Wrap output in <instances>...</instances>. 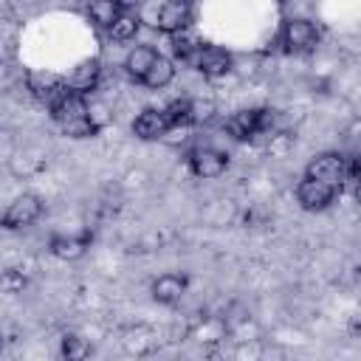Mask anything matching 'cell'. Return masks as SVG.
Listing matches in <instances>:
<instances>
[{"mask_svg":"<svg viewBox=\"0 0 361 361\" xmlns=\"http://www.w3.org/2000/svg\"><path fill=\"white\" fill-rule=\"evenodd\" d=\"M274 110H268V107H251V110H237V113H231L228 118H226V130H228V135L231 138H237V141H248V138H254V135H259V133H268L271 127H274Z\"/></svg>","mask_w":361,"mask_h":361,"instance_id":"cell-1","label":"cell"},{"mask_svg":"<svg viewBox=\"0 0 361 361\" xmlns=\"http://www.w3.org/2000/svg\"><path fill=\"white\" fill-rule=\"evenodd\" d=\"M39 214H42V197L31 195V192H23L6 206V212L0 217V226L8 228V231H17V228H25V226L37 223Z\"/></svg>","mask_w":361,"mask_h":361,"instance_id":"cell-2","label":"cell"},{"mask_svg":"<svg viewBox=\"0 0 361 361\" xmlns=\"http://www.w3.org/2000/svg\"><path fill=\"white\" fill-rule=\"evenodd\" d=\"M305 178H316V180H324L338 189L347 180V158L341 152H322L307 164Z\"/></svg>","mask_w":361,"mask_h":361,"instance_id":"cell-3","label":"cell"},{"mask_svg":"<svg viewBox=\"0 0 361 361\" xmlns=\"http://www.w3.org/2000/svg\"><path fill=\"white\" fill-rule=\"evenodd\" d=\"M282 42L290 54H307L319 45V31L310 20L305 17H293V20H285V28H282Z\"/></svg>","mask_w":361,"mask_h":361,"instance_id":"cell-4","label":"cell"},{"mask_svg":"<svg viewBox=\"0 0 361 361\" xmlns=\"http://www.w3.org/2000/svg\"><path fill=\"white\" fill-rule=\"evenodd\" d=\"M192 25V6L186 0H166L161 8H158V17H155V28L166 37L172 34H180Z\"/></svg>","mask_w":361,"mask_h":361,"instance_id":"cell-5","label":"cell"},{"mask_svg":"<svg viewBox=\"0 0 361 361\" xmlns=\"http://www.w3.org/2000/svg\"><path fill=\"white\" fill-rule=\"evenodd\" d=\"M296 200L307 212H322L336 200V186L316 180V178H302L296 186Z\"/></svg>","mask_w":361,"mask_h":361,"instance_id":"cell-6","label":"cell"},{"mask_svg":"<svg viewBox=\"0 0 361 361\" xmlns=\"http://www.w3.org/2000/svg\"><path fill=\"white\" fill-rule=\"evenodd\" d=\"M186 161H189V169L195 178H220L228 166L226 152H220L214 147H195Z\"/></svg>","mask_w":361,"mask_h":361,"instance_id":"cell-7","label":"cell"},{"mask_svg":"<svg viewBox=\"0 0 361 361\" xmlns=\"http://www.w3.org/2000/svg\"><path fill=\"white\" fill-rule=\"evenodd\" d=\"M48 107H51V118H54L56 124H65V121L90 116L87 102H85V93H76V90H71V87H65Z\"/></svg>","mask_w":361,"mask_h":361,"instance_id":"cell-8","label":"cell"},{"mask_svg":"<svg viewBox=\"0 0 361 361\" xmlns=\"http://www.w3.org/2000/svg\"><path fill=\"white\" fill-rule=\"evenodd\" d=\"M195 68L209 79L226 76L231 71V54L220 45H200V51L195 54Z\"/></svg>","mask_w":361,"mask_h":361,"instance_id":"cell-9","label":"cell"},{"mask_svg":"<svg viewBox=\"0 0 361 361\" xmlns=\"http://www.w3.org/2000/svg\"><path fill=\"white\" fill-rule=\"evenodd\" d=\"M102 79V62L99 59H82L68 76H65V87L76 90V93H90Z\"/></svg>","mask_w":361,"mask_h":361,"instance_id":"cell-10","label":"cell"},{"mask_svg":"<svg viewBox=\"0 0 361 361\" xmlns=\"http://www.w3.org/2000/svg\"><path fill=\"white\" fill-rule=\"evenodd\" d=\"M28 90L37 102L51 104L65 90V79L56 73H48V71H37V73H28Z\"/></svg>","mask_w":361,"mask_h":361,"instance_id":"cell-11","label":"cell"},{"mask_svg":"<svg viewBox=\"0 0 361 361\" xmlns=\"http://www.w3.org/2000/svg\"><path fill=\"white\" fill-rule=\"evenodd\" d=\"M166 130H169L166 116H164V110H158V107L141 110V113L135 116V121H133V133H135L138 138H144V141H155V138H161Z\"/></svg>","mask_w":361,"mask_h":361,"instance_id":"cell-12","label":"cell"},{"mask_svg":"<svg viewBox=\"0 0 361 361\" xmlns=\"http://www.w3.org/2000/svg\"><path fill=\"white\" fill-rule=\"evenodd\" d=\"M186 285L189 279L183 274H161L155 282H152V299L161 302V305H175L180 302V296L186 293Z\"/></svg>","mask_w":361,"mask_h":361,"instance_id":"cell-13","label":"cell"},{"mask_svg":"<svg viewBox=\"0 0 361 361\" xmlns=\"http://www.w3.org/2000/svg\"><path fill=\"white\" fill-rule=\"evenodd\" d=\"M87 243H90V234H82V237H73V234H54L51 243H48V248H51V254H54L56 259L73 262V259H79V257L85 254Z\"/></svg>","mask_w":361,"mask_h":361,"instance_id":"cell-14","label":"cell"},{"mask_svg":"<svg viewBox=\"0 0 361 361\" xmlns=\"http://www.w3.org/2000/svg\"><path fill=\"white\" fill-rule=\"evenodd\" d=\"M172 79H175V65H172V59H166V56H161V54L152 59V65H149L147 73L141 76V82H144L147 87H152V90L166 87Z\"/></svg>","mask_w":361,"mask_h":361,"instance_id":"cell-15","label":"cell"},{"mask_svg":"<svg viewBox=\"0 0 361 361\" xmlns=\"http://www.w3.org/2000/svg\"><path fill=\"white\" fill-rule=\"evenodd\" d=\"M155 56H158V51H155L152 45H135V48H130V54H127V59H124V68H127V73H130L135 82H141V76L147 73V68L152 65Z\"/></svg>","mask_w":361,"mask_h":361,"instance_id":"cell-16","label":"cell"},{"mask_svg":"<svg viewBox=\"0 0 361 361\" xmlns=\"http://www.w3.org/2000/svg\"><path fill=\"white\" fill-rule=\"evenodd\" d=\"M164 116H166L169 130L172 127H189V124H195V104H192V99H172L164 107Z\"/></svg>","mask_w":361,"mask_h":361,"instance_id":"cell-17","label":"cell"},{"mask_svg":"<svg viewBox=\"0 0 361 361\" xmlns=\"http://www.w3.org/2000/svg\"><path fill=\"white\" fill-rule=\"evenodd\" d=\"M87 14L99 28H110L113 20L121 14L116 0H87Z\"/></svg>","mask_w":361,"mask_h":361,"instance_id":"cell-18","label":"cell"},{"mask_svg":"<svg viewBox=\"0 0 361 361\" xmlns=\"http://www.w3.org/2000/svg\"><path fill=\"white\" fill-rule=\"evenodd\" d=\"M138 17L135 14H130V11H121L116 20H113V25L107 28L110 31V37L116 39V42H130L135 34H138Z\"/></svg>","mask_w":361,"mask_h":361,"instance_id":"cell-19","label":"cell"},{"mask_svg":"<svg viewBox=\"0 0 361 361\" xmlns=\"http://www.w3.org/2000/svg\"><path fill=\"white\" fill-rule=\"evenodd\" d=\"M169 45H172V56H175V59H180V62L195 59V54L200 51V42H197L192 34H186V31L172 34V37H169Z\"/></svg>","mask_w":361,"mask_h":361,"instance_id":"cell-20","label":"cell"},{"mask_svg":"<svg viewBox=\"0 0 361 361\" xmlns=\"http://www.w3.org/2000/svg\"><path fill=\"white\" fill-rule=\"evenodd\" d=\"M59 127H62V133H65L68 138H90V135L99 130V124H96L90 116H82V118L65 121V124H59Z\"/></svg>","mask_w":361,"mask_h":361,"instance_id":"cell-21","label":"cell"},{"mask_svg":"<svg viewBox=\"0 0 361 361\" xmlns=\"http://www.w3.org/2000/svg\"><path fill=\"white\" fill-rule=\"evenodd\" d=\"M62 355L68 361H82V358L90 355V344L82 336H65L62 338Z\"/></svg>","mask_w":361,"mask_h":361,"instance_id":"cell-22","label":"cell"},{"mask_svg":"<svg viewBox=\"0 0 361 361\" xmlns=\"http://www.w3.org/2000/svg\"><path fill=\"white\" fill-rule=\"evenodd\" d=\"M141 0H116V6H118V11H130V8H135Z\"/></svg>","mask_w":361,"mask_h":361,"instance_id":"cell-23","label":"cell"}]
</instances>
